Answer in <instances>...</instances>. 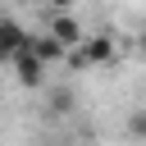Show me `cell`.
I'll return each mask as SVG.
<instances>
[{
    "instance_id": "6da1fadb",
    "label": "cell",
    "mask_w": 146,
    "mask_h": 146,
    "mask_svg": "<svg viewBox=\"0 0 146 146\" xmlns=\"http://www.w3.org/2000/svg\"><path fill=\"white\" fill-rule=\"evenodd\" d=\"M114 59H119L114 36H87L78 50H68V68H100V64H114Z\"/></svg>"
},
{
    "instance_id": "7a4b0ae2",
    "label": "cell",
    "mask_w": 146,
    "mask_h": 146,
    "mask_svg": "<svg viewBox=\"0 0 146 146\" xmlns=\"http://www.w3.org/2000/svg\"><path fill=\"white\" fill-rule=\"evenodd\" d=\"M27 36H32V32H23V23L0 18V64H14V59L27 50Z\"/></svg>"
},
{
    "instance_id": "3957f363",
    "label": "cell",
    "mask_w": 146,
    "mask_h": 146,
    "mask_svg": "<svg viewBox=\"0 0 146 146\" xmlns=\"http://www.w3.org/2000/svg\"><path fill=\"white\" fill-rule=\"evenodd\" d=\"M14 78H18V87H41V78H46V59H36L32 50H23L18 59H14Z\"/></svg>"
},
{
    "instance_id": "277c9868",
    "label": "cell",
    "mask_w": 146,
    "mask_h": 146,
    "mask_svg": "<svg viewBox=\"0 0 146 146\" xmlns=\"http://www.w3.org/2000/svg\"><path fill=\"white\" fill-rule=\"evenodd\" d=\"M50 36H55V41H59L64 50H78V46L87 41V36H82V23H78L73 14H59V18L50 23Z\"/></svg>"
},
{
    "instance_id": "5b68a950",
    "label": "cell",
    "mask_w": 146,
    "mask_h": 146,
    "mask_svg": "<svg viewBox=\"0 0 146 146\" xmlns=\"http://www.w3.org/2000/svg\"><path fill=\"white\" fill-rule=\"evenodd\" d=\"M27 50H32L36 59H46V64H50V59H68V50H64L50 32H46V36H27Z\"/></svg>"
},
{
    "instance_id": "8992f818",
    "label": "cell",
    "mask_w": 146,
    "mask_h": 146,
    "mask_svg": "<svg viewBox=\"0 0 146 146\" xmlns=\"http://www.w3.org/2000/svg\"><path fill=\"white\" fill-rule=\"evenodd\" d=\"M128 137L146 141V110H132V114H128Z\"/></svg>"
},
{
    "instance_id": "52a82bcc",
    "label": "cell",
    "mask_w": 146,
    "mask_h": 146,
    "mask_svg": "<svg viewBox=\"0 0 146 146\" xmlns=\"http://www.w3.org/2000/svg\"><path fill=\"white\" fill-rule=\"evenodd\" d=\"M50 5H59V9H68V5H73V0H50Z\"/></svg>"
},
{
    "instance_id": "ba28073f",
    "label": "cell",
    "mask_w": 146,
    "mask_h": 146,
    "mask_svg": "<svg viewBox=\"0 0 146 146\" xmlns=\"http://www.w3.org/2000/svg\"><path fill=\"white\" fill-rule=\"evenodd\" d=\"M137 41H141V50H146V27H141V36H137Z\"/></svg>"
}]
</instances>
